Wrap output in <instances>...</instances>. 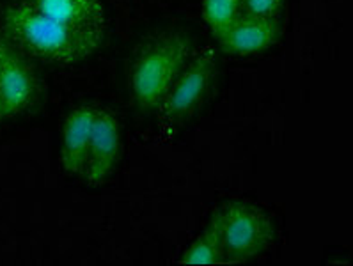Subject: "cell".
<instances>
[{"mask_svg":"<svg viewBox=\"0 0 353 266\" xmlns=\"http://www.w3.org/2000/svg\"><path fill=\"white\" fill-rule=\"evenodd\" d=\"M39 79L30 59L0 41V101L6 117L26 114L39 100Z\"/></svg>","mask_w":353,"mask_h":266,"instance_id":"obj_5","label":"cell"},{"mask_svg":"<svg viewBox=\"0 0 353 266\" xmlns=\"http://www.w3.org/2000/svg\"><path fill=\"white\" fill-rule=\"evenodd\" d=\"M98 108L79 107L66 117L61 142V167L68 178H82L91 146L92 126Z\"/></svg>","mask_w":353,"mask_h":266,"instance_id":"obj_7","label":"cell"},{"mask_svg":"<svg viewBox=\"0 0 353 266\" xmlns=\"http://www.w3.org/2000/svg\"><path fill=\"white\" fill-rule=\"evenodd\" d=\"M222 241L225 263L236 265L258 258L274 240L270 215L252 203H229L212 216Z\"/></svg>","mask_w":353,"mask_h":266,"instance_id":"obj_3","label":"cell"},{"mask_svg":"<svg viewBox=\"0 0 353 266\" xmlns=\"http://www.w3.org/2000/svg\"><path fill=\"white\" fill-rule=\"evenodd\" d=\"M281 36L277 18L241 14L233 25L219 36L222 50L233 55H249L270 48Z\"/></svg>","mask_w":353,"mask_h":266,"instance_id":"obj_8","label":"cell"},{"mask_svg":"<svg viewBox=\"0 0 353 266\" xmlns=\"http://www.w3.org/2000/svg\"><path fill=\"white\" fill-rule=\"evenodd\" d=\"M241 0H203V18L216 38L241 17Z\"/></svg>","mask_w":353,"mask_h":266,"instance_id":"obj_10","label":"cell"},{"mask_svg":"<svg viewBox=\"0 0 353 266\" xmlns=\"http://www.w3.org/2000/svg\"><path fill=\"white\" fill-rule=\"evenodd\" d=\"M192 54L190 39L165 32L139 46L130 66V91L141 110H157L174 85Z\"/></svg>","mask_w":353,"mask_h":266,"instance_id":"obj_2","label":"cell"},{"mask_svg":"<svg viewBox=\"0 0 353 266\" xmlns=\"http://www.w3.org/2000/svg\"><path fill=\"white\" fill-rule=\"evenodd\" d=\"M6 119V114H4V108H2V101H0V121Z\"/></svg>","mask_w":353,"mask_h":266,"instance_id":"obj_12","label":"cell"},{"mask_svg":"<svg viewBox=\"0 0 353 266\" xmlns=\"http://www.w3.org/2000/svg\"><path fill=\"white\" fill-rule=\"evenodd\" d=\"M2 30L30 61L71 66L100 48L107 17L100 0H11Z\"/></svg>","mask_w":353,"mask_h":266,"instance_id":"obj_1","label":"cell"},{"mask_svg":"<svg viewBox=\"0 0 353 266\" xmlns=\"http://www.w3.org/2000/svg\"><path fill=\"white\" fill-rule=\"evenodd\" d=\"M179 263H187V265H221V263H225L222 241L212 224L204 229L203 234L196 241H192V245L185 250Z\"/></svg>","mask_w":353,"mask_h":266,"instance_id":"obj_9","label":"cell"},{"mask_svg":"<svg viewBox=\"0 0 353 266\" xmlns=\"http://www.w3.org/2000/svg\"><path fill=\"white\" fill-rule=\"evenodd\" d=\"M216 75V57L212 48H203L194 61L185 66L181 75L170 88L162 105L157 108L160 128L167 137L187 125L208 98Z\"/></svg>","mask_w":353,"mask_h":266,"instance_id":"obj_4","label":"cell"},{"mask_svg":"<svg viewBox=\"0 0 353 266\" xmlns=\"http://www.w3.org/2000/svg\"><path fill=\"white\" fill-rule=\"evenodd\" d=\"M121 156V130L116 116L108 110H98L92 126L91 146L82 178L89 187H100L110 178Z\"/></svg>","mask_w":353,"mask_h":266,"instance_id":"obj_6","label":"cell"},{"mask_svg":"<svg viewBox=\"0 0 353 266\" xmlns=\"http://www.w3.org/2000/svg\"><path fill=\"white\" fill-rule=\"evenodd\" d=\"M286 0H241V8L250 17L279 18Z\"/></svg>","mask_w":353,"mask_h":266,"instance_id":"obj_11","label":"cell"}]
</instances>
